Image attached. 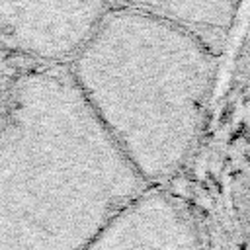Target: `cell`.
Here are the masks:
<instances>
[{
    "label": "cell",
    "instance_id": "2",
    "mask_svg": "<svg viewBox=\"0 0 250 250\" xmlns=\"http://www.w3.org/2000/svg\"><path fill=\"white\" fill-rule=\"evenodd\" d=\"M115 0H0V41L43 61L74 59Z\"/></svg>",
    "mask_w": 250,
    "mask_h": 250
},
{
    "label": "cell",
    "instance_id": "1",
    "mask_svg": "<svg viewBox=\"0 0 250 250\" xmlns=\"http://www.w3.org/2000/svg\"><path fill=\"white\" fill-rule=\"evenodd\" d=\"M217 51L188 27L115 4L78 51L74 80L141 137L145 168L166 176L188 156L211 96Z\"/></svg>",
    "mask_w": 250,
    "mask_h": 250
},
{
    "label": "cell",
    "instance_id": "3",
    "mask_svg": "<svg viewBox=\"0 0 250 250\" xmlns=\"http://www.w3.org/2000/svg\"><path fill=\"white\" fill-rule=\"evenodd\" d=\"M242 0H115L119 6L139 8L172 20L205 39L215 51L230 31Z\"/></svg>",
    "mask_w": 250,
    "mask_h": 250
}]
</instances>
